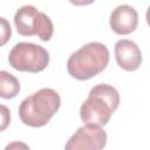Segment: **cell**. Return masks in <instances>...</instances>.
Instances as JSON below:
<instances>
[{"instance_id":"12","label":"cell","mask_w":150,"mask_h":150,"mask_svg":"<svg viewBox=\"0 0 150 150\" xmlns=\"http://www.w3.org/2000/svg\"><path fill=\"white\" fill-rule=\"evenodd\" d=\"M68 1L75 6H87V5H91L95 0H68Z\"/></svg>"},{"instance_id":"11","label":"cell","mask_w":150,"mask_h":150,"mask_svg":"<svg viewBox=\"0 0 150 150\" xmlns=\"http://www.w3.org/2000/svg\"><path fill=\"white\" fill-rule=\"evenodd\" d=\"M9 123H11V111L6 105L0 103V131L6 130Z\"/></svg>"},{"instance_id":"1","label":"cell","mask_w":150,"mask_h":150,"mask_svg":"<svg viewBox=\"0 0 150 150\" xmlns=\"http://www.w3.org/2000/svg\"><path fill=\"white\" fill-rule=\"evenodd\" d=\"M118 104V91L110 84L101 83L90 89L87 100L81 104L80 117L84 124L103 127L109 122Z\"/></svg>"},{"instance_id":"5","label":"cell","mask_w":150,"mask_h":150,"mask_svg":"<svg viewBox=\"0 0 150 150\" xmlns=\"http://www.w3.org/2000/svg\"><path fill=\"white\" fill-rule=\"evenodd\" d=\"M8 62L19 71L39 73L48 66L49 53L42 46L30 42H19L11 49Z\"/></svg>"},{"instance_id":"9","label":"cell","mask_w":150,"mask_h":150,"mask_svg":"<svg viewBox=\"0 0 150 150\" xmlns=\"http://www.w3.org/2000/svg\"><path fill=\"white\" fill-rule=\"evenodd\" d=\"M20 91L19 80L6 70H0V97L9 100L15 97Z\"/></svg>"},{"instance_id":"2","label":"cell","mask_w":150,"mask_h":150,"mask_svg":"<svg viewBox=\"0 0 150 150\" xmlns=\"http://www.w3.org/2000/svg\"><path fill=\"white\" fill-rule=\"evenodd\" d=\"M109 63V50L101 42H89L74 52L67 61L69 75L76 80H89L105 69Z\"/></svg>"},{"instance_id":"7","label":"cell","mask_w":150,"mask_h":150,"mask_svg":"<svg viewBox=\"0 0 150 150\" xmlns=\"http://www.w3.org/2000/svg\"><path fill=\"white\" fill-rule=\"evenodd\" d=\"M115 57L117 64L127 71L138 69L142 63V53L139 47L128 39H122L116 42Z\"/></svg>"},{"instance_id":"4","label":"cell","mask_w":150,"mask_h":150,"mask_svg":"<svg viewBox=\"0 0 150 150\" xmlns=\"http://www.w3.org/2000/svg\"><path fill=\"white\" fill-rule=\"evenodd\" d=\"M14 23L20 35H36L42 41H49L53 36L54 26L52 20L32 5L20 7L14 15Z\"/></svg>"},{"instance_id":"6","label":"cell","mask_w":150,"mask_h":150,"mask_svg":"<svg viewBox=\"0 0 150 150\" xmlns=\"http://www.w3.org/2000/svg\"><path fill=\"white\" fill-rule=\"evenodd\" d=\"M107 144V132L102 127L84 124L80 127L75 134L66 143V150H80V149H90L100 150L103 149Z\"/></svg>"},{"instance_id":"8","label":"cell","mask_w":150,"mask_h":150,"mask_svg":"<svg viewBox=\"0 0 150 150\" xmlns=\"http://www.w3.org/2000/svg\"><path fill=\"white\" fill-rule=\"evenodd\" d=\"M109 23L116 34L128 35L136 29L138 25V14L136 9L129 5H120L111 12Z\"/></svg>"},{"instance_id":"10","label":"cell","mask_w":150,"mask_h":150,"mask_svg":"<svg viewBox=\"0 0 150 150\" xmlns=\"http://www.w3.org/2000/svg\"><path fill=\"white\" fill-rule=\"evenodd\" d=\"M11 35H12V28L9 22L5 18L0 16V47H2L9 41Z\"/></svg>"},{"instance_id":"13","label":"cell","mask_w":150,"mask_h":150,"mask_svg":"<svg viewBox=\"0 0 150 150\" xmlns=\"http://www.w3.org/2000/svg\"><path fill=\"white\" fill-rule=\"evenodd\" d=\"M18 146H22V148H26V149H28V145H26V144H18V143H13V144H9V145H7V146H6V149H12V148H18Z\"/></svg>"},{"instance_id":"3","label":"cell","mask_w":150,"mask_h":150,"mask_svg":"<svg viewBox=\"0 0 150 150\" xmlns=\"http://www.w3.org/2000/svg\"><path fill=\"white\" fill-rule=\"evenodd\" d=\"M60 105V95L52 88H42L20 103L19 116L23 124L40 128L50 121Z\"/></svg>"}]
</instances>
